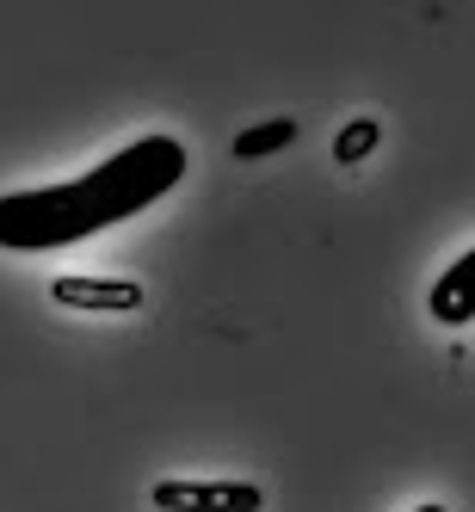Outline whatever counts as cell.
<instances>
[{
  "mask_svg": "<svg viewBox=\"0 0 475 512\" xmlns=\"http://www.w3.org/2000/svg\"><path fill=\"white\" fill-rule=\"evenodd\" d=\"M186 179V149L179 136H136L130 149L99 161L81 179L62 186H31L0 198V247L7 253H56L99 229H118L149 204H161Z\"/></svg>",
  "mask_w": 475,
  "mask_h": 512,
  "instance_id": "cell-1",
  "label": "cell"
},
{
  "mask_svg": "<svg viewBox=\"0 0 475 512\" xmlns=\"http://www.w3.org/2000/svg\"><path fill=\"white\" fill-rule=\"evenodd\" d=\"M469 278H475V253L463 247L457 260L445 266V278L432 284V315L445 321V327H463V321L475 315V303H469Z\"/></svg>",
  "mask_w": 475,
  "mask_h": 512,
  "instance_id": "cell-4",
  "label": "cell"
},
{
  "mask_svg": "<svg viewBox=\"0 0 475 512\" xmlns=\"http://www.w3.org/2000/svg\"><path fill=\"white\" fill-rule=\"evenodd\" d=\"M50 297L62 303V309H93V315H130V309H142V284H130V278H56L50 284Z\"/></svg>",
  "mask_w": 475,
  "mask_h": 512,
  "instance_id": "cell-3",
  "label": "cell"
},
{
  "mask_svg": "<svg viewBox=\"0 0 475 512\" xmlns=\"http://www.w3.org/2000/svg\"><path fill=\"white\" fill-rule=\"evenodd\" d=\"M290 142H297V118H272V124L241 130V136H235V155H241V161H260V155L290 149Z\"/></svg>",
  "mask_w": 475,
  "mask_h": 512,
  "instance_id": "cell-5",
  "label": "cell"
},
{
  "mask_svg": "<svg viewBox=\"0 0 475 512\" xmlns=\"http://www.w3.org/2000/svg\"><path fill=\"white\" fill-rule=\"evenodd\" d=\"M161 512H260L266 494L253 482H155Z\"/></svg>",
  "mask_w": 475,
  "mask_h": 512,
  "instance_id": "cell-2",
  "label": "cell"
},
{
  "mask_svg": "<svg viewBox=\"0 0 475 512\" xmlns=\"http://www.w3.org/2000/svg\"><path fill=\"white\" fill-rule=\"evenodd\" d=\"M371 149H377V124H371V118H358V124H346V130L334 136V161H346V167L364 161Z\"/></svg>",
  "mask_w": 475,
  "mask_h": 512,
  "instance_id": "cell-6",
  "label": "cell"
},
{
  "mask_svg": "<svg viewBox=\"0 0 475 512\" xmlns=\"http://www.w3.org/2000/svg\"><path fill=\"white\" fill-rule=\"evenodd\" d=\"M420 512H438V506H420Z\"/></svg>",
  "mask_w": 475,
  "mask_h": 512,
  "instance_id": "cell-7",
  "label": "cell"
}]
</instances>
